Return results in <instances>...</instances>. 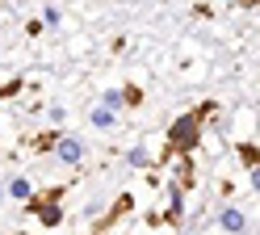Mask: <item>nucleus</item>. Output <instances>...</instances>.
<instances>
[{
  "label": "nucleus",
  "instance_id": "obj_1",
  "mask_svg": "<svg viewBox=\"0 0 260 235\" xmlns=\"http://www.w3.org/2000/svg\"><path fill=\"white\" fill-rule=\"evenodd\" d=\"M210 113H214V105H202V109L176 118L172 130H168V156H181V160L193 156V147H198V139H202V118H210Z\"/></svg>",
  "mask_w": 260,
  "mask_h": 235
},
{
  "label": "nucleus",
  "instance_id": "obj_2",
  "mask_svg": "<svg viewBox=\"0 0 260 235\" xmlns=\"http://www.w3.org/2000/svg\"><path fill=\"white\" fill-rule=\"evenodd\" d=\"M59 201H63V189H51L46 197H29V210L38 214L42 227H59L63 223V206H59Z\"/></svg>",
  "mask_w": 260,
  "mask_h": 235
},
{
  "label": "nucleus",
  "instance_id": "obj_3",
  "mask_svg": "<svg viewBox=\"0 0 260 235\" xmlns=\"http://www.w3.org/2000/svg\"><path fill=\"white\" fill-rule=\"evenodd\" d=\"M55 156L63 164H80V160H84V143H80L76 134H63V139H55Z\"/></svg>",
  "mask_w": 260,
  "mask_h": 235
},
{
  "label": "nucleus",
  "instance_id": "obj_4",
  "mask_svg": "<svg viewBox=\"0 0 260 235\" xmlns=\"http://www.w3.org/2000/svg\"><path fill=\"white\" fill-rule=\"evenodd\" d=\"M218 227L231 231V235H243V231H248V214H243L239 206H226V210L218 214Z\"/></svg>",
  "mask_w": 260,
  "mask_h": 235
},
{
  "label": "nucleus",
  "instance_id": "obj_5",
  "mask_svg": "<svg viewBox=\"0 0 260 235\" xmlns=\"http://www.w3.org/2000/svg\"><path fill=\"white\" fill-rule=\"evenodd\" d=\"M9 197H17V201H29V197H34L29 177H13V181H9Z\"/></svg>",
  "mask_w": 260,
  "mask_h": 235
},
{
  "label": "nucleus",
  "instance_id": "obj_6",
  "mask_svg": "<svg viewBox=\"0 0 260 235\" xmlns=\"http://www.w3.org/2000/svg\"><path fill=\"white\" fill-rule=\"evenodd\" d=\"M235 156L248 164V168H260V147H256V143H239V147H235Z\"/></svg>",
  "mask_w": 260,
  "mask_h": 235
},
{
  "label": "nucleus",
  "instance_id": "obj_7",
  "mask_svg": "<svg viewBox=\"0 0 260 235\" xmlns=\"http://www.w3.org/2000/svg\"><path fill=\"white\" fill-rule=\"evenodd\" d=\"M113 122H118V118H113V109H105V105L92 109V126H96V130H109Z\"/></svg>",
  "mask_w": 260,
  "mask_h": 235
},
{
  "label": "nucleus",
  "instance_id": "obj_8",
  "mask_svg": "<svg viewBox=\"0 0 260 235\" xmlns=\"http://www.w3.org/2000/svg\"><path fill=\"white\" fill-rule=\"evenodd\" d=\"M126 164H130V168H151V156H147L143 147H130V151H126Z\"/></svg>",
  "mask_w": 260,
  "mask_h": 235
},
{
  "label": "nucleus",
  "instance_id": "obj_9",
  "mask_svg": "<svg viewBox=\"0 0 260 235\" xmlns=\"http://www.w3.org/2000/svg\"><path fill=\"white\" fill-rule=\"evenodd\" d=\"M101 105H105V109H118V105H122V93H118V89H109V93L101 97Z\"/></svg>",
  "mask_w": 260,
  "mask_h": 235
},
{
  "label": "nucleus",
  "instance_id": "obj_10",
  "mask_svg": "<svg viewBox=\"0 0 260 235\" xmlns=\"http://www.w3.org/2000/svg\"><path fill=\"white\" fill-rule=\"evenodd\" d=\"M59 21H63L59 9H46V13H42V25H59Z\"/></svg>",
  "mask_w": 260,
  "mask_h": 235
},
{
  "label": "nucleus",
  "instance_id": "obj_11",
  "mask_svg": "<svg viewBox=\"0 0 260 235\" xmlns=\"http://www.w3.org/2000/svg\"><path fill=\"white\" fill-rule=\"evenodd\" d=\"M252 189L260 193V168H252Z\"/></svg>",
  "mask_w": 260,
  "mask_h": 235
},
{
  "label": "nucleus",
  "instance_id": "obj_12",
  "mask_svg": "<svg viewBox=\"0 0 260 235\" xmlns=\"http://www.w3.org/2000/svg\"><path fill=\"white\" fill-rule=\"evenodd\" d=\"M5 197H9V189H5V185H0V201H5Z\"/></svg>",
  "mask_w": 260,
  "mask_h": 235
}]
</instances>
